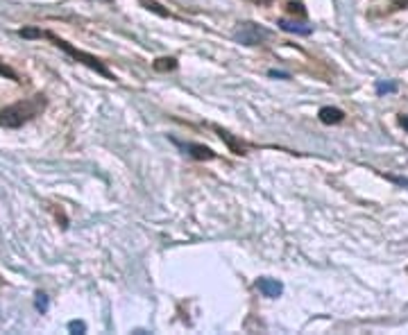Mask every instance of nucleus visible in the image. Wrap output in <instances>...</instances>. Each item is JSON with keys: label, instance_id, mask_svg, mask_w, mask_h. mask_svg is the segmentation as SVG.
I'll return each mask as SVG.
<instances>
[{"label": "nucleus", "instance_id": "obj_1", "mask_svg": "<svg viewBox=\"0 0 408 335\" xmlns=\"http://www.w3.org/2000/svg\"><path fill=\"white\" fill-rule=\"evenodd\" d=\"M21 36H26V39H50V41L57 45V48H61L66 54H70L75 61H80V64H84V66H89L91 71H96L98 75H102V77H107V80H116V77L109 73V68L102 64V61L98 59V57H93V54H89V52H84V50H77V48H73L68 41H64V39H59V36H54L52 32H43V30H37V28H26V30H21L19 32Z\"/></svg>", "mask_w": 408, "mask_h": 335}, {"label": "nucleus", "instance_id": "obj_2", "mask_svg": "<svg viewBox=\"0 0 408 335\" xmlns=\"http://www.w3.org/2000/svg\"><path fill=\"white\" fill-rule=\"evenodd\" d=\"M45 107V98L43 96H34L28 100H21V102L5 107L0 111V127L7 129H17L21 125H26L28 120H32L34 116H39Z\"/></svg>", "mask_w": 408, "mask_h": 335}, {"label": "nucleus", "instance_id": "obj_3", "mask_svg": "<svg viewBox=\"0 0 408 335\" xmlns=\"http://www.w3.org/2000/svg\"><path fill=\"white\" fill-rule=\"evenodd\" d=\"M234 36H236V41L243 45H258L270 36V30L256 25V23H243Z\"/></svg>", "mask_w": 408, "mask_h": 335}, {"label": "nucleus", "instance_id": "obj_4", "mask_svg": "<svg viewBox=\"0 0 408 335\" xmlns=\"http://www.w3.org/2000/svg\"><path fill=\"white\" fill-rule=\"evenodd\" d=\"M256 288L265 294V297H270V299H277L279 294L284 292V285H281L277 279H270V277L256 279Z\"/></svg>", "mask_w": 408, "mask_h": 335}, {"label": "nucleus", "instance_id": "obj_5", "mask_svg": "<svg viewBox=\"0 0 408 335\" xmlns=\"http://www.w3.org/2000/svg\"><path fill=\"white\" fill-rule=\"evenodd\" d=\"M279 28L284 30V32L300 34V36H309L313 32L311 25H304V23H297V21H279Z\"/></svg>", "mask_w": 408, "mask_h": 335}, {"label": "nucleus", "instance_id": "obj_6", "mask_svg": "<svg viewBox=\"0 0 408 335\" xmlns=\"http://www.w3.org/2000/svg\"><path fill=\"white\" fill-rule=\"evenodd\" d=\"M186 150H188V154H191L193 159H198V161H211V159H216V152H214V150H209L207 145L188 143V145H186Z\"/></svg>", "mask_w": 408, "mask_h": 335}, {"label": "nucleus", "instance_id": "obj_7", "mask_svg": "<svg viewBox=\"0 0 408 335\" xmlns=\"http://www.w3.org/2000/svg\"><path fill=\"white\" fill-rule=\"evenodd\" d=\"M318 118L323 120L325 125H338V122H343L345 114L340 111V109H336V107H323V109H320V114H318Z\"/></svg>", "mask_w": 408, "mask_h": 335}, {"label": "nucleus", "instance_id": "obj_8", "mask_svg": "<svg viewBox=\"0 0 408 335\" xmlns=\"http://www.w3.org/2000/svg\"><path fill=\"white\" fill-rule=\"evenodd\" d=\"M177 68V59L175 57H161L154 61V71L156 73H168V71H175Z\"/></svg>", "mask_w": 408, "mask_h": 335}, {"label": "nucleus", "instance_id": "obj_9", "mask_svg": "<svg viewBox=\"0 0 408 335\" xmlns=\"http://www.w3.org/2000/svg\"><path fill=\"white\" fill-rule=\"evenodd\" d=\"M141 5L145 7V10H150V12H154L156 17H161V19H170V12L168 10H163V7L156 3V0H139Z\"/></svg>", "mask_w": 408, "mask_h": 335}, {"label": "nucleus", "instance_id": "obj_10", "mask_svg": "<svg viewBox=\"0 0 408 335\" xmlns=\"http://www.w3.org/2000/svg\"><path fill=\"white\" fill-rule=\"evenodd\" d=\"M221 138H225V141H227V145H229L232 150L236 152V154H245V147H243L241 143H236V141H234V138H232L229 134H227V131H223V129H221Z\"/></svg>", "mask_w": 408, "mask_h": 335}, {"label": "nucleus", "instance_id": "obj_11", "mask_svg": "<svg viewBox=\"0 0 408 335\" xmlns=\"http://www.w3.org/2000/svg\"><path fill=\"white\" fill-rule=\"evenodd\" d=\"M395 91H397V87L392 82H379L376 84V93H381V96L383 93H395Z\"/></svg>", "mask_w": 408, "mask_h": 335}, {"label": "nucleus", "instance_id": "obj_12", "mask_svg": "<svg viewBox=\"0 0 408 335\" xmlns=\"http://www.w3.org/2000/svg\"><path fill=\"white\" fill-rule=\"evenodd\" d=\"M37 308L41 310V313L48 310V297H45V294H37Z\"/></svg>", "mask_w": 408, "mask_h": 335}, {"label": "nucleus", "instance_id": "obj_13", "mask_svg": "<svg viewBox=\"0 0 408 335\" xmlns=\"http://www.w3.org/2000/svg\"><path fill=\"white\" fill-rule=\"evenodd\" d=\"M68 331L70 333H86V324L84 322H70L68 324Z\"/></svg>", "mask_w": 408, "mask_h": 335}, {"label": "nucleus", "instance_id": "obj_14", "mask_svg": "<svg viewBox=\"0 0 408 335\" xmlns=\"http://www.w3.org/2000/svg\"><path fill=\"white\" fill-rule=\"evenodd\" d=\"M288 12L290 14H300V17H306V10L300 3H288Z\"/></svg>", "mask_w": 408, "mask_h": 335}, {"label": "nucleus", "instance_id": "obj_15", "mask_svg": "<svg viewBox=\"0 0 408 335\" xmlns=\"http://www.w3.org/2000/svg\"><path fill=\"white\" fill-rule=\"evenodd\" d=\"M388 182L402 186V188H408V177H395V175H388Z\"/></svg>", "mask_w": 408, "mask_h": 335}, {"label": "nucleus", "instance_id": "obj_16", "mask_svg": "<svg viewBox=\"0 0 408 335\" xmlns=\"http://www.w3.org/2000/svg\"><path fill=\"white\" fill-rule=\"evenodd\" d=\"M399 125H402V127L408 131V116H402V118H399Z\"/></svg>", "mask_w": 408, "mask_h": 335}, {"label": "nucleus", "instance_id": "obj_17", "mask_svg": "<svg viewBox=\"0 0 408 335\" xmlns=\"http://www.w3.org/2000/svg\"><path fill=\"white\" fill-rule=\"evenodd\" d=\"M270 75H272V77H288L286 73H277V71H270Z\"/></svg>", "mask_w": 408, "mask_h": 335}, {"label": "nucleus", "instance_id": "obj_18", "mask_svg": "<svg viewBox=\"0 0 408 335\" xmlns=\"http://www.w3.org/2000/svg\"><path fill=\"white\" fill-rule=\"evenodd\" d=\"M397 7H408V0H397Z\"/></svg>", "mask_w": 408, "mask_h": 335}, {"label": "nucleus", "instance_id": "obj_19", "mask_svg": "<svg viewBox=\"0 0 408 335\" xmlns=\"http://www.w3.org/2000/svg\"><path fill=\"white\" fill-rule=\"evenodd\" d=\"M254 3H272V0H254Z\"/></svg>", "mask_w": 408, "mask_h": 335}]
</instances>
